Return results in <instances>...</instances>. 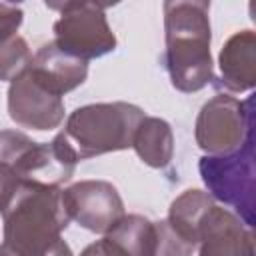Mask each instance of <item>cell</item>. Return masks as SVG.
<instances>
[{"label": "cell", "instance_id": "6", "mask_svg": "<svg viewBox=\"0 0 256 256\" xmlns=\"http://www.w3.org/2000/svg\"><path fill=\"white\" fill-rule=\"evenodd\" d=\"M252 134V98L246 102L228 94L210 98L196 118V144L208 156H226L242 148Z\"/></svg>", "mask_w": 256, "mask_h": 256}, {"label": "cell", "instance_id": "9", "mask_svg": "<svg viewBox=\"0 0 256 256\" xmlns=\"http://www.w3.org/2000/svg\"><path fill=\"white\" fill-rule=\"evenodd\" d=\"M198 256H254L250 228L230 210L214 206L200 232Z\"/></svg>", "mask_w": 256, "mask_h": 256}, {"label": "cell", "instance_id": "5", "mask_svg": "<svg viewBox=\"0 0 256 256\" xmlns=\"http://www.w3.org/2000/svg\"><path fill=\"white\" fill-rule=\"evenodd\" d=\"M198 168L210 196L232 206L250 228L254 224V134L232 154L202 156Z\"/></svg>", "mask_w": 256, "mask_h": 256}, {"label": "cell", "instance_id": "13", "mask_svg": "<svg viewBox=\"0 0 256 256\" xmlns=\"http://www.w3.org/2000/svg\"><path fill=\"white\" fill-rule=\"evenodd\" d=\"M132 148L144 164L152 168L168 166L174 154V134L170 124L162 118L144 116L134 132Z\"/></svg>", "mask_w": 256, "mask_h": 256}, {"label": "cell", "instance_id": "15", "mask_svg": "<svg viewBox=\"0 0 256 256\" xmlns=\"http://www.w3.org/2000/svg\"><path fill=\"white\" fill-rule=\"evenodd\" d=\"M32 62L30 48L22 36H12L0 42V80H14Z\"/></svg>", "mask_w": 256, "mask_h": 256}, {"label": "cell", "instance_id": "10", "mask_svg": "<svg viewBox=\"0 0 256 256\" xmlns=\"http://www.w3.org/2000/svg\"><path fill=\"white\" fill-rule=\"evenodd\" d=\"M28 70L42 88L62 98V94L78 88L86 80L88 62L60 50L54 42H48L32 56Z\"/></svg>", "mask_w": 256, "mask_h": 256}, {"label": "cell", "instance_id": "12", "mask_svg": "<svg viewBox=\"0 0 256 256\" xmlns=\"http://www.w3.org/2000/svg\"><path fill=\"white\" fill-rule=\"evenodd\" d=\"M214 198L208 192L202 190H186L182 192L172 204H170V212H168V224L170 228L184 238L190 244H198L200 242V232H202V224L208 216V212L214 208Z\"/></svg>", "mask_w": 256, "mask_h": 256}, {"label": "cell", "instance_id": "18", "mask_svg": "<svg viewBox=\"0 0 256 256\" xmlns=\"http://www.w3.org/2000/svg\"><path fill=\"white\" fill-rule=\"evenodd\" d=\"M80 256H120L104 238L102 240H98V242H92L90 246H86L84 250H82V254Z\"/></svg>", "mask_w": 256, "mask_h": 256}, {"label": "cell", "instance_id": "14", "mask_svg": "<svg viewBox=\"0 0 256 256\" xmlns=\"http://www.w3.org/2000/svg\"><path fill=\"white\" fill-rule=\"evenodd\" d=\"M104 240L120 256H154L156 252L154 222L138 214H124V218L104 234Z\"/></svg>", "mask_w": 256, "mask_h": 256}, {"label": "cell", "instance_id": "4", "mask_svg": "<svg viewBox=\"0 0 256 256\" xmlns=\"http://www.w3.org/2000/svg\"><path fill=\"white\" fill-rule=\"evenodd\" d=\"M46 6L60 12V18L54 22V44L60 50L88 62L116 48V36L104 14L108 4L46 2Z\"/></svg>", "mask_w": 256, "mask_h": 256}, {"label": "cell", "instance_id": "7", "mask_svg": "<svg viewBox=\"0 0 256 256\" xmlns=\"http://www.w3.org/2000/svg\"><path fill=\"white\" fill-rule=\"evenodd\" d=\"M62 202L70 220L82 228L106 234L124 218V202L106 180H82L62 190Z\"/></svg>", "mask_w": 256, "mask_h": 256}, {"label": "cell", "instance_id": "3", "mask_svg": "<svg viewBox=\"0 0 256 256\" xmlns=\"http://www.w3.org/2000/svg\"><path fill=\"white\" fill-rule=\"evenodd\" d=\"M142 118V108L128 102L88 104L76 108L68 116L60 136L76 160H86L130 148Z\"/></svg>", "mask_w": 256, "mask_h": 256}, {"label": "cell", "instance_id": "17", "mask_svg": "<svg viewBox=\"0 0 256 256\" xmlns=\"http://www.w3.org/2000/svg\"><path fill=\"white\" fill-rule=\"evenodd\" d=\"M22 18H24V12L20 6L0 2V42L16 36L22 24Z\"/></svg>", "mask_w": 256, "mask_h": 256}, {"label": "cell", "instance_id": "11", "mask_svg": "<svg viewBox=\"0 0 256 256\" xmlns=\"http://www.w3.org/2000/svg\"><path fill=\"white\" fill-rule=\"evenodd\" d=\"M222 84L232 92L252 90L256 84V34L240 30L232 34L218 56Z\"/></svg>", "mask_w": 256, "mask_h": 256}, {"label": "cell", "instance_id": "16", "mask_svg": "<svg viewBox=\"0 0 256 256\" xmlns=\"http://www.w3.org/2000/svg\"><path fill=\"white\" fill-rule=\"evenodd\" d=\"M156 228V252L154 256H192L194 244L180 238L168 224V220L154 222Z\"/></svg>", "mask_w": 256, "mask_h": 256}, {"label": "cell", "instance_id": "19", "mask_svg": "<svg viewBox=\"0 0 256 256\" xmlns=\"http://www.w3.org/2000/svg\"><path fill=\"white\" fill-rule=\"evenodd\" d=\"M16 180H18L16 174H14L6 164L0 162V200H2V196L6 194V190H8Z\"/></svg>", "mask_w": 256, "mask_h": 256}, {"label": "cell", "instance_id": "8", "mask_svg": "<svg viewBox=\"0 0 256 256\" xmlns=\"http://www.w3.org/2000/svg\"><path fill=\"white\" fill-rule=\"evenodd\" d=\"M8 114L22 128L52 130L64 120V102L60 96L42 88L26 68L10 82Z\"/></svg>", "mask_w": 256, "mask_h": 256}, {"label": "cell", "instance_id": "1", "mask_svg": "<svg viewBox=\"0 0 256 256\" xmlns=\"http://www.w3.org/2000/svg\"><path fill=\"white\" fill-rule=\"evenodd\" d=\"M0 214V256H72L62 240L70 218L58 186L18 178L2 196Z\"/></svg>", "mask_w": 256, "mask_h": 256}, {"label": "cell", "instance_id": "2", "mask_svg": "<svg viewBox=\"0 0 256 256\" xmlns=\"http://www.w3.org/2000/svg\"><path fill=\"white\" fill-rule=\"evenodd\" d=\"M210 2H164L166 68L180 92H198L212 80Z\"/></svg>", "mask_w": 256, "mask_h": 256}]
</instances>
